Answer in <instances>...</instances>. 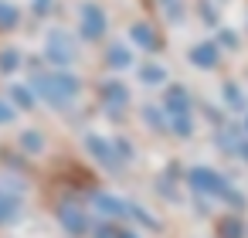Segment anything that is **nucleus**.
Segmentation results:
<instances>
[{
	"label": "nucleus",
	"mask_w": 248,
	"mask_h": 238,
	"mask_svg": "<svg viewBox=\"0 0 248 238\" xmlns=\"http://www.w3.org/2000/svg\"><path fill=\"white\" fill-rule=\"evenodd\" d=\"M38 89H45V95L51 102H68L78 92V82L72 75H51V79H38Z\"/></svg>",
	"instance_id": "nucleus-1"
},
{
	"label": "nucleus",
	"mask_w": 248,
	"mask_h": 238,
	"mask_svg": "<svg viewBox=\"0 0 248 238\" xmlns=\"http://www.w3.org/2000/svg\"><path fill=\"white\" fill-rule=\"evenodd\" d=\"M82 28H85V24H82ZM99 31H102V17L95 14V7H89V28H85V34H89V38H95Z\"/></svg>",
	"instance_id": "nucleus-2"
},
{
	"label": "nucleus",
	"mask_w": 248,
	"mask_h": 238,
	"mask_svg": "<svg viewBox=\"0 0 248 238\" xmlns=\"http://www.w3.org/2000/svg\"><path fill=\"white\" fill-rule=\"evenodd\" d=\"M190 58H197V62H201V65H204V68H207V65H211V62H214V51H211V48H207V45H204V48H197V51H194V55H190Z\"/></svg>",
	"instance_id": "nucleus-3"
},
{
	"label": "nucleus",
	"mask_w": 248,
	"mask_h": 238,
	"mask_svg": "<svg viewBox=\"0 0 248 238\" xmlns=\"http://www.w3.org/2000/svg\"><path fill=\"white\" fill-rule=\"evenodd\" d=\"M136 41H143L146 48H153V34H150L146 28H136Z\"/></svg>",
	"instance_id": "nucleus-4"
},
{
	"label": "nucleus",
	"mask_w": 248,
	"mask_h": 238,
	"mask_svg": "<svg viewBox=\"0 0 248 238\" xmlns=\"http://www.w3.org/2000/svg\"><path fill=\"white\" fill-rule=\"evenodd\" d=\"M143 79H146V82H156V79H163V72H156V68H150V72H143Z\"/></svg>",
	"instance_id": "nucleus-5"
},
{
	"label": "nucleus",
	"mask_w": 248,
	"mask_h": 238,
	"mask_svg": "<svg viewBox=\"0 0 248 238\" xmlns=\"http://www.w3.org/2000/svg\"><path fill=\"white\" fill-rule=\"evenodd\" d=\"M7 119H11V109H7L4 102H0V123H7Z\"/></svg>",
	"instance_id": "nucleus-6"
}]
</instances>
